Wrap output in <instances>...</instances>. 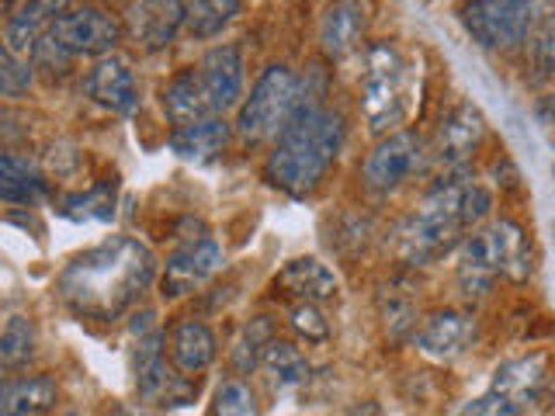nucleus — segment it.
<instances>
[{"mask_svg": "<svg viewBox=\"0 0 555 416\" xmlns=\"http://www.w3.org/2000/svg\"><path fill=\"white\" fill-rule=\"evenodd\" d=\"M112 416H143V413L132 410V406H115V410H112Z\"/></svg>", "mask_w": 555, "mask_h": 416, "instance_id": "obj_40", "label": "nucleus"}, {"mask_svg": "<svg viewBox=\"0 0 555 416\" xmlns=\"http://www.w3.org/2000/svg\"><path fill=\"white\" fill-rule=\"evenodd\" d=\"M52 195L49 178L28 153L4 150L0 153V198L17 208H35Z\"/></svg>", "mask_w": 555, "mask_h": 416, "instance_id": "obj_23", "label": "nucleus"}, {"mask_svg": "<svg viewBox=\"0 0 555 416\" xmlns=\"http://www.w3.org/2000/svg\"><path fill=\"white\" fill-rule=\"evenodd\" d=\"M548 351H531L520 358L500 361L493 375H490V392H500L514 399L517 406L534 410L542 403V392L548 386Z\"/></svg>", "mask_w": 555, "mask_h": 416, "instance_id": "obj_18", "label": "nucleus"}, {"mask_svg": "<svg viewBox=\"0 0 555 416\" xmlns=\"http://www.w3.org/2000/svg\"><path fill=\"white\" fill-rule=\"evenodd\" d=\"M525 60L534 83H548L555 77V4L542 8V17H538L531 42L525 49Z\"/></svg>", "mask_w": 555, "mask_h": 416, "instance_id": "obj_30", "label": "nucleus"}, {"mask_svg": "<svg viewBox=\"0 0 555 416\" xmlns=\"http://www.w3.org/2000/svg\"><path fill=\"white\" fill-rule=\"evenodd\" d=\"M486 135H490V126H486L482 112L473 101L455 104L438 126V135H434V160H438L448 173L455 170H468V164L476 160V153L482 150Z\"/></svg>", "mask_w": 555, "mask_h": 416, "instance_id": "obj_12", "label": "nucleus"}, {"mask_svg": "<svg viewBox=\"0 0 555 416\" xmlns=\"http://www.w3.org/2000/svg\"><path fill=\"white\" fill-rule=\"evenodd\" d=\"M503 277V260L500 247L490 225H482L473 236H465V243L455 250V288L465 302L486 299L496 282Z\"/></svg>", "mask_w": 555, "mask_h": 416, "instance_id": "obj_14", "label": "nucleus"}, {"mask_svg": "<svg viewBox=\"0 0 555 416\" xmlns=\"http://www.w3.org/2000/svg\"><path fill=\"white\" fill-rule=\"evenodd\" d=\"M538 406H542V410H555V372L548 375V386H545V392H542V403H538Z\"/></svg>", "mask_w": 555, "mask_h": 416, "instance_id": "obj_39", "label": "nucleus"}, {"mask_svg": "<svg viewBox=\"0 0 555 416\" xmlns=\"http://www.w3.org/2000/svg\"><path fill=\"white\" fill-rule=\"evenodd\" d=\"M115 195H118V181H98L87 191H77V195H66L63 198V216H69V208H80L77 222L83 219H98V222H108L115 219Z\"/></svg>", "mask_w": 555, "mask_h": 416, "instance_id": "obj_32", "label": "nucleus"}, {"mask_svg": "<svg viewBox=\"0 0 555 416\" xmlns=\"http://www.w3.org/2000/svg\"><path fill=\"white\" fill-rule=\"evenodd\" d=\"M552 178H555V164H552Z\"/></svg>", "mask_w": 555, "mask_h": 416, "instance_id": "obj_42", "label": "nucleus"}, {"mask_svg": "<svg viewBox=\"0 0 555 416\" xmlns=\"http://www.w3.org/2000/svg\"><path fill=\"white\" fill-rule=\"evenodd\" d=\"M430 160L434 150L427 146V139L416 129H399L392 135L375 139V146L361 164V184L372 195H392V191L410 184L416 173H424Z\"/></svg>", "mask_w": 555, "mask_h": 416, "instance_id": "obj_7", "label": "nucleus"}, {"mask_svg": "<svg viewBox=\"0 0 555 416\" xmlns=\"http://www.w3.org/2000/svg\"><path fill=\"white\" fill-rule=\"evenodd\" d=\"M479 340V320L468 309H434L430 316L421 320L413 334V347L430 361H459L468 354Z\"/></svg>", "mask_w": 555, "mask_h": 416, "instance_id": "obj_11", "label": "nucleus"}, {"mask_svg": "<svg viewBox=\"0 0 555 416\" xmlns=\"http://www.w3.org/2000/svg\"><path fill=\"white\" fill-rule=\"evenodd\" d=\"M233 139H236L233 121L205 118V121H195V126L170 129L167 150L178 156V160H188V164H212L225 150H230Z\"/></svg>", "mask_w": 555, "mask_h": 416, "instance_id": "obj_22", "label": "nucleus"}, {"mask_svg": "<svg viewBox=\"0 0 555 416\" xmlns=\"http://www.w3.org/2000/svg\"><path fill=\"white\" fill-rule=\"evenodd\" d=\"M225 264V250L216 236L184 239L178 250H170L160 268V295L167 302H178L205 288Z\"/></svg>", "mask_w": 555, "mask_h": 416, "instance_id": "obj_9", "label": "nucleus"}, {"mask_svg": "<svg viewBox=\"0 0 555 416\" xmlns=\"http://www.w3.org/2000/svg\"><path fill=\"white\" fill-rule=\"evenodd\" d=\"M260 368H264V375H268V386L278 389V392L299 389V386H306L309 375H312V364L302 354V347L295 343V340H285V337L271 340L264 358H260Z\"/></svg>", "mask_w": 555, "mask_h": 416, "instance_id": "obj_26", "label": "nucleus"}, {"mask_svg": "<svg viewBox=\"0 0 555 416\" xmlns=\"http://www.w3.org/2000/svg\"><path fill=\"white\" fill-rule=\"evenodd\" d=\"M184 11H188L184 31L195 42H208V39H219L247 8H243L240 0H191V4H184Z\"/></svg>", "mask_w": 555, "mask_h": 416, "instance_id": "obj_29", "label": "nucleus"}, {"mask_svg": "<svg viewBox=\"0 0 555 416\" xmlns=\"http://www.w3.org/2000/svg\"><path fill=\"white\" fill-rule=\"evenodd\" d=\"M271 340H278V323L274 316H250L247 323L240 326V334L230 347V361H233V368L236 375H250L254 368H260V358H264V351L271 347Z\"/></svg>", "mask_w": 555, "mask_h": 416, "instance_id": "obj_28", "label": "nucleus"}, {"mask_svg": "<svg viewBox=\"0 0 555 416\" xmlns=\"http://www.w3.org/2000/svg\"><path fill=\"white\" fill-rule=\"evenodd\" d=\"M493 184L500 191H520V170L507 160V156H500L493 164Z\"/></svg>", "mask_w": 555, "mask_h": 416, "instance_id": "obj_36", "label": "nucleus"}, {"mask_svg": "<svg viewBox=\"0 0 555 416\" xmlns=\"http://www.w3.org/2000/svg\"><path fill=\"white\" fill-rule=\"evenodd\" d=\"M347 146V118L340 108H320V112H295L288 129L278 135V143L264 156L260 178L274 191L302 202L317 195L326 173L334 170L340 153Z\"/></svg>", "mask_w": 555, "mask_h": 416, "instance_id": "obj_2", "label": "nucleus"}, {"mask_svg": "<svg viewBox=\"0 0 555 416\" xmlns=\"http://www.w3.org/2000/svg\"><path fill=\"white\" fill-rule=\"evenodd\" d=\"M160 260L143 239L115 233L74 253L56 274V299L77 320L118 323L160 282Z\"/></svg>", "mask_w": 555, "mask_h": 416, "instance_id": "obj_1", "label": "nucleus"}, {"mask_svg": "<svg viewBox=\"0 0 555 416\" xmlns=\"http://www.w3.org/2000/svg\"><path fill=\"white\" fill-rule=\"evenodd\" d=\"M288 326L292 334L306 340V343H326L330 340V320L320 306H309V302H299V306H288Z\"/></svg>", "mask_w": 555, "mask_h": 416, "instance_id": "obj_34", "label": "nucleus"}, {"mask_svg": "<svg viewBox=\"0 0 555 416\" xmlns=\"http://www.w3.org/2000/svg\"><path fill=\"white\" fill-rule=\"evenodd\" d=\"M212 115L225 118L230 112H240L243 98H247V56H243L240 42H216L202 52V60L195 63Z\"/></svg>", "mask_w": 555, "mask_h": 416, "instance_id": "obj_10", "label": "nucleus"}, {"mask_svg": "<svg viewBox=\"0 0 555 416\" xmlns=\"http://www.w3.org/2000/svg\"><path fill=\"white\" fill-rule=\"evenodd\" d=\"M56 416H87V413H80V410H66V413H56Z\"/></svg>", "mask_w": 555, "mask_h": 416, "instance_id": "obj_41", "label": "nucleus"}, {"mask_svg": "<svg viewBox=\"0 0 555 416\" xmlns=\"http://www.w3.org/2000/svg\"><path fill=\"white\" fill-rule=\"evenodd\" d=\"M212 416H264V406H260V395L247 378L230 375L216 386Z\"/></svg>", "mask_w": 555, "mask_h": 416, "instance_id": "obj_31", "label": "nucleus"}, {"mask_svg": "<svg viewBox=\"0 0 555 416\" xmlns=\"http://www.w3.org/2000/svg\"><path fill=\"white\" fill-rule=\"evenodd\" d=\"M49 39L66 49L74 60H104L115 56L126 42V22L121 14L98 4H74L49 25Z\"/></svg>", "mask_w": 555, "mask_h": 416, "instance_id": "obj_8", "label": "nucleus"}, {"mask_svg": "<svg viewBox=\"0 0 555 416\" xmlns=\"http://www.w3.org/2000/svg\"><path fill=\"white\" fill-rule=\"evenodd\" d=\"M60 381L56 375H8L0 386V416H42L56 410Z\"/></svg>", "mask_w": 555, "mask_h": 416, "instance_id": "obj_24", "label": "nucleus"}, {"mask_svg": "<svg viewBox=\"0 0 555 416\" xmlns=\"http://www.w3.org/2000/svg\"><path fill=\"white\" fill-rule=\"evenodd\" d=\"M35 83V63L17 60L14 52L0 49V98L4 101H22Z\"/></svg>", "mask_w": 555, "mask_h": 416, "instance_id": "obj_33", "label": "nucleus"}, {"mask_svg": "<svg viewBox=\"0 0 555 416\" xmlns=\"http://www.w3.org/2000/svg\"><path fill=\"white\" fill-rule=\"evenodd\" d=\"M364 31H369V4L358 0H344V4H330L320 17V52L326 63H337L361 49Z\"/></svg>", "mask_w": 555, "mask_h": 416, "instance_id": "obj_20", "label": "nucleus"}, {"mask_svg": "<svg viewBox=\"0 0 555 416\" xmlns=\"http://www.w3.org/2000/svg\"><path fill=\"white\" fill-rule=\"evenodd\" d=\"M534 112L542 118V126H555V98L552 94H542L534 101Z\"/></svg>", "mask_w": 555, "mask_h": 416, "instance_id": "obj_37", "label": "nucleus"}, {"mask_svg": "<svg viewBox=\"0 0 555 416\" xmlns=\"http://www.w3.org/2000/svg\"><path fill=\"white\" fill-rule=\"evenodd\" d=\"M490 230H493L496 247H500L503 277H507L511 285H528L534 277V260H538L531 233L514 216H496L490 222Z\"/></svg>", "mask_w": 555, "mask_h": 416, "instance_id": "obj_25", "label": "nucleus"}, {"mask_svg": "<svg viewBox=\"0 0 555 416\" xmlns=\"http://www.w3.org/2000/svg\"><path fill=\"white\" fill-rule=\"evenodd\" d=\"M160 108H164V115L170 121V129H184V126H195V121L216 118L212 115V104H208V94H205V83H202L198 66H181L178 74H173L164 83Z\"/></svg>", "mask_w": 555, "mask_h": 416, "instance_id": "obj_21", "label": "nucleus"}, {"mask_svg": "<svg viewBox=\"0 0 555 416\" xmlns=\"http://www.w3.org/2000/svg\"><path fill=\"white\" fill-rule=\"evenodd\" d=\"M66 11V4H56V0H25V4H8L4 14V46L14 52L17 60H31L39 42L46 39L49 25Z\"/></svg>", "mask_w": 555, "mask_h": 416, "instance_id": "obj_19", "label": "nucleus"}, {"mask_svg": "<svg viewBox=\"0 0 555 416\" xmlns=\"http://www.w3.org/2000/svg\"><path fill=\"white\" fill-rule=\"evenodd\" d=\"M39 358V334H35V323L25 316V312H11L4 320V329H0V364L4 372H25L28 364H35Z\"/></svg>", "mask_w": 555, "mask_h": 416, "instance_id": "obj_27", "label": "nucleus"}, {"mask_svg": "<svg viewBox=\"0 0 555 416\" xmlns=\"http://www.w3.org/2000/svg\"><path fill=\"white\" fill-rule=\"evenodd\" d=\"M413 60L403 46L392 39H375L364 46L358 74V112L364 129L375 139L403 129L413 112Z\"/></svg>", "mask_w": 555, "mask_h": 416, "instance_id": "obj_3", "label": "nucleus"}, {"mask_svg": "<svg viewBox=\"0 0 555 416\" xmlns=\"http://www.w3.org/2000/svg\"><path fill=\"white\" fill-rule=\"evenodd\" d=\"M83 98H91L98 108L112 112V115H135L139 108V80L135 69L129 63V56H104L98 63H91V69L80 80Z\"/></svg>", "mask_w": 555, "mask_h": 416, "instance_id": "obj_15", "label": "nucleus"}, {"mask_svg": "<svg viewBox=\"0 0 555 416\" xmlns=\"http://www.w3.org/2000/svg\"><path fill=\"white\" fill-rule=\"evenodd\" d=\"M167 358L188 378H198L219 358V337L202 316H178L167 326Z\"/></svg>", "mask_w": 555, "mask_h": 416, "instance_id": "obj_17", "label": "nucleus"}, {"mask_svg": "<svg viewBox=\"0 0 555 416\" xmlns=\"http://www.w3.org/2000/svg\"><path fill=\"white\" fill-rule=\"evenodd\" d=\"M459 416H528L525 406H517L514 399L500 395V392H490L486 389L482 395L468 399V403L459 406Z\"/></svg>", "mask_w": 555, "mask_h": 416, "instance_id": "obj_35", "label": "nucleus"}, {"mask_svg": "<svg viewBox=\"0 0 555 416\" xmlns=\"http://www.w3.org/2000/svg\"><path fill=\"white\" fill-rule=\"evenodd\" d=\"M132 389L143 406L181 410L198 395V378H188L167 358V329H150L132 347Z\"/></svg>", "mask_w": 555, "mask_h": 416, "instance_id": "obj_5", "label": "nucleus"}, {"mask_svg": "<svg viewBox=\"0 0 555 416\" xmlns=\"http://www.w3.org/2000/svg\"><path fill=\"white\" fill-rule=\"evenodd\" d=\"M347 416H386V410H382L375 399H361V403H354L351 410H347Z\"/></svg>", "mask_w": 555, "mask_h": 416, "instance_id": "obj_38", "label": "nucleus"}, {"mask_svg": "<svg viewBox=\"0 0 555 416\" xmlns=\"http://www.w3.org/2000/svg\"><path fill=\"white\" fill-rule=\"evenodd\" d=\"M459 17L476 46L500 52V56H514V52L528 49L531 31L542 17V4H531V0H476V4H465Z\"/></svg>", "mask_w": 555, "mask_h": 416, "instance_id": "obj_6", "label": "nucleus"}, {"mask_svg": "<svg viewBox=\"0 0 555 416\" xmlns=\"http://www.w3.org/2000/svg\"><path fill=\"white\" fill-rule=\"evenodd\" d=\"M184 4L178 0H143V4L121 8V22H126V42H132L139 52L156 56L173 46L178 31H184Z\"/></svg>", "mask_w": 555, "mask_h": 416, "instance_id": "obj_13", "label": "nucleus"}, {"mask_svg": "<svg viewBox=\"0 0 555 416\" xmlns=\"http://www.w3.org/2000/svg\"><path fill=\"white\" fill-rule=\"evenodd\" d=\"M271 291L274 299L282 302H309V306H323L334 302L340 295V277L330 271L320 257H292L288 264L271 277Z\"/></svg>", "mask_w": 555, "mask_h": 416, "instance_id": "obj_16", "label": "nucleus"}, {"mask_svg": "<svg viewBox=\"0 0 555 416\" xmlns=\"http://www.w3.org/2000/svg\"><path fill=\"white\" fill-rule=\"evenodd\" d=\"M295 108H299V74L288 63H268L236 112V139L247 146L278 143V135L295 118Z\"/></svg>", "mask_w": 555, "mask_h": 416, "instance_id": "obj_4", "label": "nucleus"}]
</instances>
